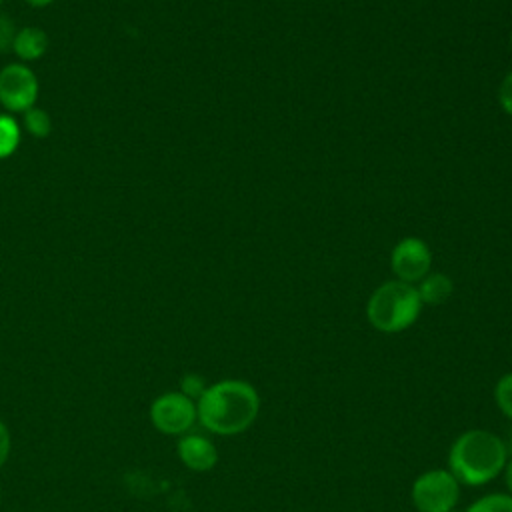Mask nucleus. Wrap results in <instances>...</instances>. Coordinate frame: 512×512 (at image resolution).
<instances>
[{
  "instance_id": "nucleus-3",
  "label": "nucleus",
  "mask_w": 512,
  "mask_h": 512,
  "mask_svg": "<svg viewBox=\"0 0 512 512\" xmlns=\"http://www.w3.org/2000/svg\"><path fill=\"white\" fill-rule=\"evenodd\" d=\"M422 300L418 290L402 280L386 282L376 288L368 300V322L386 334L402 332L412 326L420 314Z\"/></svg>"
},
{
  "instance_id": "nucleus-7",
  "label": "nucleus",
  "mask_w": 512,
  "mask_h": 512,
  "mask_svg": "<svg viewBox=\"0 0 512 512\" xmlns=\"http://www.w3.org/2000/svg\"><path fill=\"white\" fill-rule=\"evenodd\" d=\"M430 268L428 246L418 238H404L392 250V270L402 282H416L426 276Z\"/></svg>"
},
{
  "instance_id": "nucleus-19",
  "label": "nucleus",
  "mask_w": 512,
  "mask_h": 512,
  "mask_svg": "<svg viewBox=\"0 0 512 512\" xmlns=\"http://www.w3.org/2000/svg\"><path fill=\"white\" fill-rule=\"evenodd\" d=\"M504 480H506L508 494L512 496V456H510V458H508V462H506V468H504Z\"/></svg>"
},
{
  "instance_id": "nucleus-1",
  "label": "nucleus",
  "mask_w": 512,
  "mask_h": 512,
  "mask_svg": "<svg viewBox=\"0 0 512 512\" xmlns=\"http://www.w3.org/2000/svg\"><path fill=\"white\" fill-rule=\"evenodd\" d=\"M196 412L208 432L236 436L254 424L260 412V396L250 382L226 378L206 388L196 402Z\"/></svg>"
},
{
  "instance_id": "nucleus-15",
  "label": "nucleus",
  "mask_w": 512,
  "mask_h": 512,
  "mask_svg": "<svg viewBox=\"0 0 512 512\" xmlns=\"http://www.w3.org/2000/svg\"><path fill=\"white\" fill-rule=\"evenodd\" d=\"M206 388H208L206 380L202 376H198V374H186L180 380V392L184 396H188L190 400H194V402L200 400V396L206 392Z\"/></svg>"
},
{
  "instance_id": "nucleus-10",
  "label": "nucleus",
  "mask_w": 512,
  "mask_h": 512,
  "mask_svg": "<svg viewBox=\"0 0 512 512\" xmlns=\"http://www.w3.org/2000/svg\"><path fill=\"white\" fill-rule=\"evenodd\" d=\"M452 280L446 274H430L424 276L418 290V296L422 300V304H430V306H438L444 304L450 294H452Z\"/></svg>"
},
{
  "instance_id": "nucleus-16",
  "label": "nucleus",
  "mask_w": 512,
  "mask_h": 512,
  "mask_svg": "<svg viewBox=\"0 0 512 512\" xmlns=\"http://www.w3.org/2000/svg\"><path fill=\"white\" fill-rule=\"evenodd\" d=\"M14 38H16L14 22L6 14H0V52L10 50L14 46Z\"/></svg>"
},
{
  "instance_id": "nucleus-6",
  "label": "nucleus",
  "mask_w": 512,
  "mask_h": 512,
  "mask_svg": "<svg viewBox=\"0 0 512 512\" xmlns=\"http://www.w3.org/2000/svg\"><path fill=\"white\" fill-rule=\"evenodd\" d=\"M38 98V80L34 72L22 64H8L0 70V102L10 112H26L34 108Z\"/></svg>"
},
{
  "instance_id": "nucleus-22",
  "label": "nucleus",
  "mask_w": 512,
  "mask_h": 512,
  "mask_svg": "<svg viewBox=\"0 0 512 512\" xmlns=\"http://www.w3.org/2000/svg\"><path fill=\"white\" fill-rule=\"evenodd\" d=\"M510 44H512V34H510Z\"/></svg>"
},
{
  "instance_id": "nucleus-8",
  "label": "nucleus",
  "mask_w": 512,
  "mask_h": 512,
  "mask_svg": "<svg viewBox=\"0 0 512 512\" xmlns=\"http://www.w3.org/2000/svg\"><path fill=\"white\" fill-rule=\"evenodd\" d=\"M178 456L182 464L194 472H208L218 462V450L202 434H182L178 440Z\"/></svg>"
},
{
  "instance_id": "nucleus-20",
  "label": "nucleus",
  "mask_w": 512,
  "mask_h": 512,
  "mask_svg": "<svg viewBox=\"0 0 512 512\" xmlns=\"http://www.w3.org/2000/svg\"><path fill=\"white\" fill-rule=\"evenodd\" d=\"M30 6H36V8H42V6H48V4H52L54 0H26Z\"/></svg>"
},
{
  "instance_id": "nucleus-13",
  "label": "nucleus",
  "mask_w": 512,
  "mask_h": 512,
  "mask_svg": "<svg viewBox=\"0 0 512 512\" xmlns=\"http://www.w3.org/2000/svg\"><path fill=\"white\" fill-rule=\"evenodd\" d=\"M24 126L36 138H46L52 130L50 116L42 108H30L24 112Z\"/></svg>"
},
{
  "instance_id": "nucleus-17",
  "label": "nucleus",
  "mask_w": 512,
  "mask_h": 512,
  "mask_svg": "<svg viewBox=\"0 0 512 512\" xmlns=\"http://www.w3.org/2000/svg\"><path fill=\"white\" fill-rule=\"evenodd\" d=\"M500 106L512 116V72L504 78L500 86Z\"/></svg>"
},
{
  "instance_id": "nucleus-9",
  "label": "nucleus",
  "mask_w": 512,
  "mask_h": 512,
  "mask_svg": "<svg viewBox=\"0 0 512 512\" xmlns=\"http://www.w3.org/2000/svg\"><path fill=\"white\" fill-rule=\"evenodd\" d=\"M46 48H48L46 32L40 28H34V26H26V28L18 30L16 38H14V46H12V50L22 60H38L40 56H44Z\"/></svg>"
},
{
  "instance_id": "nucleus-23",
  "label": "nucleus",
  "mask_w": 512,
  "mask_h": 512,
  "mask_svg": "<svg viewBox=\"0 0 512 512\" xmlns=\"http://www.w3.org/2000/svg\"><path fill=\"white\" fill-rule=\"evenodd\" d=\"M0 494H2V492H0Z\"/></svg>"
},
{
  "instance_id": "nucleus-2",
  "label": "nucleus",
  "mask_w": 512,
  "mask_h": 512,
  "mask_svg": "<svg viewBox=\"0 0 512 512\" xmlns=\"http://www.w3.org/2000/svg\"><path fill=\"white\" fill-rule=\"evenodd\" d=\"M508 458L504 438L484 428H472L452 442L448 470L460 484L482 486L504 472Z\"/></svg>"
},
{
  "instance_id": "nucleus-4",
  "label": "nucleus",
  "mask_w": 512,
  "mask_h": 512,
  "mask_svg": "<svg viewBox=\"0 0 512 512\" xmlns=\"http://www.w3.org/2000/svg\"><path fill=\"white\" fill-rule=\"evenodd\" d=\"M410 498L418 512H452L460 498V482L448 468H432L416 476Z\"/></svg>"
},
{
  "instance_id": "nucleus-11",
  "label": "nucleus",
  "mask_w": 512,
  "mask_h": 512,
  "mask_svg": "<svg viewBox=\"0 0 512 512\" xmlns=\"http://www.w3.org/2000/svg\"><path fill=\"white\" fill-rule=\"evenodd\" d=\"M20 144V128L12 116H0V160L12 156Z\"/></svg>"
},
{
  "instance_id": "nucleus-24",
  "label": "nucleus",
  "mask_w": 512,
  "mask_h": 512,
  "mask_svg": "<svg viewBox=\"0 0 512 512\" xmlns=\"http://www.w3.org/2000/svg\"><path fill=\"white\" fill-rule=\"evenodd\" d=\"M0 2H2V0H0Z\"/></svg>"
},
{
  "instance_id": "nucleus-14",
  "label": "nucleus",
  "mask_w": 512,
  "mask_h": 512,
  "mask_svg": "<svg viewBox=\"0 0 512 512\" xmlns=\"http://www.w3.org/2000/svg\"><path fill=\"white\" fill-rule=\"evenodd\" d=\"M494 400L498 410L512 420V372L498 378L494 386Z\"/></svg>"
},
{
  "instance_id": "nucleus-12",
  "label": "nucleus",
  "mask_w": 512,
  "mask_h": 512,
  "mask_svg": "<svg viewBox=\"0 0 512 512\" xmlns=\"http://www.w3.org/2000/svg\"><path fill=\"white\" fill-rule=\"evenodd\" d=\"M464 512H512V496L492 492L474 500Z\"/></svg>"
},
{
  "instance_id": "nucleus-5",
  "label": "nucleus",
  "mask_w": 512,
  "mask_h": 512,
  "mask_svg": "<svg viewBox=\"0 0 512 512\" xmlns=\"http://www.w3.org/2000/svg\"><path fill=\"white\" fill-rule=\"evenodd\" d=\"M150 420L162 434L182 436L198 420L196 402L182 392H166L152 402Z\"/></svg>"
},
{
  "instance_id": "nucleus-21",
  "label": "nucleus",
  "mask_w": 512,
  "mask_h": 512,
  "mask_svg": "<svg viewBox=\"0 0 512 512\" xmlns=\"http://www.w3.org/2000/svg\"><path fill=\"white\" fill-rule=\"evenodd\" d=\"M504 444H506V450H508V456H512V428H510V432H508V438L504 440Z\"/></svg>"
},
{
  "instance_id": "nucleus-18",
  "label": "nucleus",
  "mask_w": 512,
  "mask_h": 512,
  "mask_svg": "<svg viewBox=\"0 0 512 512\" xmlns=\"http://www.w3.org/2000/svg\"><path fill=\"white\" fill-rule=\"evenodd\" d=\"M10 454V432L4 422H0V468L4 466L6 458Z\"/></svg>"
}]
</instances>
